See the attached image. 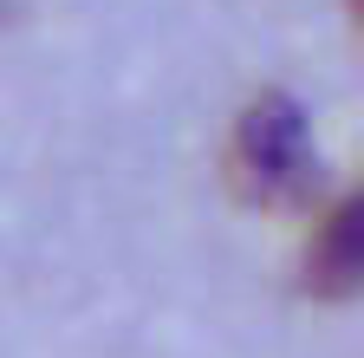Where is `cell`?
<instances>
[{
    "mask_svg": "<svg viewBox=\"0 0 364 358\" xmlns=\"http://www.w3.org/2000/svg\"><path fill=\"white\" fill-rule=\"evenodd\" d=\"M0 14H7V0H0Z\"/></svg>",
    "mask_w": 364,
    "mask_h": 358,
    "instance_id": "3",
    "label": "cell"
},
{
    "mask_svg": "<svg viewBox=\"0 0 364 358\" xmlns=\"http://www.w3.org/2000/svg\"><path fill=\"white\" fill-rule=\"evenodd\" d=\"M235 163L247 176V189L267 202H299L318 183V150H312V130L306 111L287 92H260L241 124H235Z\"/></svg>",
    "mask_w": 364,
    "mask_h": 358,
    "instance_id": "1",
    "label": "cell"
},
{
    "mask_svg": "<svg viewBox=\"0 0 364 358\" xmlns=\"http://www.w3.org/2000/svg\"><path fill=\"white\" fill-rule=\"evenodd\" d=\"M358 196H345L326 221H318V241L306 254V287L312 293H326V300H345L364 274V241H358Z\"/></svg>",
    "mask_w": 364,
    "mask_h": 358,
    "instance_id": "2",
    "label": "cell"
}]
</instances>
